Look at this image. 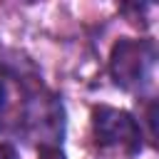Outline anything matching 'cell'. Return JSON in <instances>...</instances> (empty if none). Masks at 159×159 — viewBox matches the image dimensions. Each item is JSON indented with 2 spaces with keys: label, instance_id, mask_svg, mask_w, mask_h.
I'll return each instance as SVG.
<instances>
[{
  "label": "cell",
  "instance_id": "6da1fadb",
  "mask_svg": "<svg viewBox=\"0 0 159 159\" xmlns=\"http://www.w3.org/2000/svg\"><path fill=\"white\" fill-rule=\"evenodd\" d=\"M157 50L152 40H119L109 57V72L122 89L139 92L152 84Z\"/></svg>",
  "mask_w": 159,
  "mask_h": 159
},
{
  "label": "cell",
  "instance_id": "7a4b0ae2",
  "mask_svg": "<svg viewBox=\"0 0 159 159\" xmlns=\"http://www.w3.org/2000/svg\"><path fill=\"white\" fill-rule=\"evenodd\" d=\"M92 127L97 144L102 149L122 152V154H137L142 149V129L137 119L114 107H97L92 112Z\"/></svg>",
  "mask_w": 159,
  "mask_h": 159
},
{
  "label": "cell",
  "instance_id": "3957f363",
  "mask_svg": "<svg viewBox=\"0 0 159 159\" xmlns=\"http://www.w3.org/2000/svg\"><path fill=\"white\" fill-rule=\"evenodd\" d=\"M0 159H17L15 147H12V144H7V142H0Z\"/></svg>",
  "mask_w": 159,
  "mask_h": 159
},
{
  "label": "cell",
  "instance_id": "277c9868",
  "mask_svg": "<svg viewBox=\"0 0 159 159\" xmlns=\"http://www.w3.org/2000/svg\"><path fill=\"white\" fill-rule=\"evenodd\" d=\"M42 159H62V154L57 149H42Z\"/></svg>",
  "mask_w": 159,
  "mask_h": 159
},
{
  "label": "cell",
  "instance_id": "5b68a950",
  "mask_svg": "<svg viewBox=\"0 0 159 159\" xmlns=\"http://www.w3.org/2000/svg\"><path fill=\"white\" fill-rule=\"evenodd\" d=\"M2 104H5V87H2V82H0V109H2Z\"/></svg>",
  "mask_w": 159,
  "mask_h": 159
}]
</instances>
